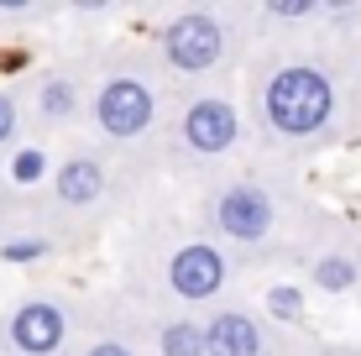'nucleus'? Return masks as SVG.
<instances>
[{
    "label": "nucleus",
    "mask_w": 361,
    "mask_h": 356,
    "mask_svg": "<svg viewBox=\"0 0 361 356\" xmlns=\"http://www.w3.org/2000/svg\"><path fill=\"white\" fill-rule=\"evenodd\" d=\"M330 79L314 68H283L278 79L267 84V121L288 137H309L330 121Z\"/></svg>",
    "instance_id": "nucleus-1"
},
{
    "label": "nucleus",
    "mask_w": 361,
    "mask_h": 356,
    "mask_svg": "<svg viewBox=\"0 0 361 356\" xmlns=\"http://www.w3.org/2000/svg\"><path fill=\"white\" fill-rule=\"evenodd\" d=\"M94 116H99V126H105L110 137H136V131L152 121V94H147L136 79H116V84L99 90Z\"/></svg>",
    "instance_id": "nucleus-2"
},
{
    "label": "nucleus",
    "mask_w": 361,
    "mask_h": 356,
    "mask_svg": "<svg viewBox=\"0 0 361 356\" xmlns=\"http://www.w3.org/2000/svg\"><path fill=\"white\" fill-rule=\"evenodd\" d=\"M168 58L178 68H189V73H199V68H209L220 58V27L209 16H183V21H173L168 27Z\"/></svg>",
    "instance_id": "nucleus-3"
},
{
    "label": "nucleus",
    "mask_w": 361,
    "mask_h": 356,
    "mask_svg": "<svg viewBox=\"0 0 361 356\" xmlns=\"http://www.w3.org/2000/svg\"><path fill=\"white\" fill-rule=\"evenodd\" d=\"M11 340H16L27 356H47L63 346V314L53 309V304H21L16 320H11Z\"/></svg>",
    "instance_id": "nucleus-4"
},
{
    "label": "nucleus",
    "mask_w": 361,
    "mask_h": 356,
    "mask_svg": "<svg viewBox=\"0 0 361 356\" xmlns=\"http://www.w3.org/2000/svg\"><path fill=\"white\" fill-rule=\"evenodd\" d=\"M220 226H226V236H235V241L267 236V226H272L267 194L262 189H231L226 200H220Z\"/></svg>",
    "instance_id": "nucleus-5"
},
{
    "label": "nucleus",
    "mask_w": 361,
    "mask_h": 356,
    "mask_svg": "<svg viewBox=\"0 0 361 356\" xmlns=\"http://www.w3.org/2000/svg\"><path fill=\"white\" fill-rule=\"evenodd\" d=\"M220 273H226V267H220L215 247H183L168 267L173 288H178L183 299H209V293L220 288Z\"/></svg>",
    "instance_id": "nucleus-6"
},
{
    "label": "nucleus",
    "mask_w": 361,
    "mask_h": 356,
    "mask_svg": "<svg viewBox=\"0 0 361 356\" xmlns=\"http://www.w3.org/2000/svg\"><path fill=\"white\" fill-rule=\"evenodd\" d=\"M183 137H189L199 152H226L235 142V110L226 100H199L189 116H183Z\"/></svg>",
    "instance_id": "nucleus-7"
},
{
    "label": "nucleus",
    "mask_w": 361,
    "mask_h": 356,
    "mask_svg": "<svg viewBox=\"0 0 361 356\" xmlns=\"http://www.w3.org/2000/svg\"><path fill=\"white\" fill-rule=\"evenodd\" d=\"M204 351L209 356H257L262 340H257V325L246 320V314H220V320L204 330Z\"/></svg>",
    "instance_id": "nucleus-8"
},
{
    "label": "nucleus",
    "mask_w": 361,
    "mask_h": 356,
    "mask_svg": "<svg viewBox=\"0 0 361 356\" xmlns=\"http://www.w3.org/2000/svg\"><path fill=\"white\" fill-rule=\"evenodd\" d=\"M99 189H105V178H99V168L90 163V157L63 163V173H58V194H63L68 204H90V200H99Z\"/></svg>",
    "instance_id": "nucleus-9"
},
{
    "label": "nucleus",
    "mask_w": 361,
    "mask_h": 356,
    "mask_svg": "<svg viewBox=\"0 0 361 356\" xmlns=\"http://www.w3.org/2000/svg\"><path fill=\"white\" fill-rule=\"evenodd\" d=\"M163 351H168V356H204V330L189 325V320H183V325H168V330H163Z\"/></svg>",
    "instance_id": "nucleus-10"
},
{
    "label": "nucleus",
    "mask_w": 361,
    "mask_h": 356,
    "mask_svg": "<svg viewBox=\"0 0 361 356\" xmlns=\"http://www.w3.org/2000/svg\"><path fill=\"white\" fill-rule=\"evenodd\" d=\"M42 110H47V116H68V110H73V90L53 79V84L42 90Z\"/></svg>",
    "instance_id": "nucleus-11"
},
{
    "label": "nucleus",
    "mask_w": 361,
    "mask_h": 356,
    "mask_svg": "<svg viewBox=\"0 0 361 356\" xmlns=\"http://www.w3.org/2000/svg\"><path fill=\"white\" fill-rule=\"evenodd\" d=\"M319 283H325V288H345V283H351V267L330 257V262H319Z\"/></svg>",
    "instance_id": "nucleus-12"
},
{
    "label": "nucleus",
    "mask_w": 361,
    "mask_h": 356,
    "mask_svg": "<svg viewBox=\"0 0 361 356\" xmlns=\"http://www.w3.org/2000/svg\"><path fill=\"white\" fill-rule=\"evenodd\" d=\"M11 137H16V100L0 90V147H6Z\"/></svg>",
    "instance_id": "nucleus-13"
},
{
    "label": "nucleus",
    "mask_w": 361,
    "mask_h": 356,
    "mask_svg": "<svg viewBox=\"0 0 361 356\" xmlns=\"http://www.w3.org/2000/svg\"><path fill=\"white\" fill-rule=\"evenodd\" d=\"M37 173H42V157H37V152H21V157H16V178H37Z\"/></svg>",
    "instance_id": "nucleus-14"
},
{
    "label": "nucleus",
    "mask_w": 361,
    "mask_h": 356,
    "mask_svg": "<svg viewBox=\"0 0 361 356\" xmlns=\"http://www.w3.org/2000/svg\"><path fill=\"white\" fill-rule=\"evenodd\" d=\"M272 309H278V314H298V293L278 288V293H272Z\"/></svg>",
    "instance_id": "nucleus-15"
},
{
    "label": "nucleus",
    "mask_w": 361,
    "mask_h": 356,
    "mask_svg": "<svg viewBox=\"0 0 361 356\" xmlns=\"http://www.w3.org/2000/svg\"><path fill=\"white\" fill-rule=\"evenodd\" d=\"M267 11H272V16H309L314 6H267Z\"/></svg>",
    "instance_id": "nucleus-16"
},
{
    "label": "nucleus",
    "mask_w": 361,
    "mask_h": 356,
    "mask_svg": "<svg viewBox=\"0 0 361 356\" xmlns=\"http://www.w3.org/2000/svg\"><path fill=\"white\" fill-rule=\"evenodd\" d=\"M90 356H131V351H126V346H116V340H105V346H94Z\"/></svg>",
    "instance_id": "nucleus-17"
}]
</instances>
